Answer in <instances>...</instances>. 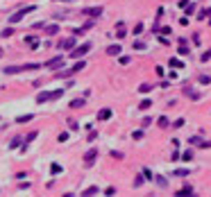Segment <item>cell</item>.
I'll return each instance as SVG.
<instances>
[{
  "mask_svg": "<svg viewBox=\"0 0 211 197\" xmlns=\"http://www.w3.org/2000/svg\"><path fill=\"white\" fill-rule=\"evenodd\" d=\"M98 156H100V147H89V149L84 152V156H82V163H84V168H86V170L95 165Z\"/></svg>",
  "mask_w": 211,
  "mask_h": 197,
  "instance_id": "obj_1",
  "label": "cell"
},
{
  "mask_svg": "<svg viewBox=\"0 0 211 197\" xmlns=\"http://www.w3.org/2000/svg\"><path fill=\"white\" fill-rule=\"evenodd\" d=\"M34 9H36V5H27V7H23V9H18V12L16 14H12V16H9V25H16V23H21L23 21V18L27 16V14H32L34 12Z\"/></svg>",
  "mask_w": 211,
  "mask_h": 197,
  "instance_id": "obj_2",
  "label": "cell"
},
{
  "mask_svg": "<svg viewBox=\"0 0 211 197\" xmlns=\"http://www.w3.org/2000/svg\"><path fill=\"white\" fill-rule=\"evenodd\" d=\"M91 48H93V43H91V41H86V43L77 45L75 50H71V52H68V57H73V59H82V57H86V54L91 52Z\"/></svg>",
  "mask_w": 211,
  "mask_h": 197,
  "instance_id": "obj_3",
  "label": "cell"
},
{
  "mask_svg": "<svg viewBox=\"0 0 211 197\" xmlns=\"http://www.w3.org/2000/svg\"><path fill=\"white\" fill-rule=\"evenodd\" d=\"M57 48L64 50V52H71L77 48V36H68V39H61V41H57Z\"/></svg>",
  "mask_w": 211,
  "mask_h": 197,
  "instance_id": "obj_4",
  "label": "cell"
},
{
  "mask_svg": "<svg viewBox=\"0 0 211 197\" xmlns=\"http://www.w3.org/2000/svg\"><path fill=\"white\" fill-rule=\"evenodd\" d=\"M102 12H104L102 5H98V7H82V9H80V14L86 16V18H100Z\"/></svg>",
  "mask_w": 211,
  "mask_h": 197,
  "instance_id": "obj_5",
  "label": "cell"
},
{
  "mask_svg": "<svg viewBox=\"0 0 211 197\" xmlns=\"http://www.w3.org/2000/svg\"><path fill=\"white\" fill-rule=\"evenodd\" d=\"M64 66V54H59V57H52V59H48L45 63H43V68H50V70H55V68H61Z\"/></svg>",
  "mask_w": 211,
  "mask_h": 197,
  "instance_id": "obj_6",
  "label": "cell"
},
{
  "mask_svg": "<svg viewBox=\"0 0 211 197\" xmlns=\"http://www.w3.org/2000/svg\"><path fill=\"white\" fill-rule=\"evenodd\" d=\"M34 100H36V104H45V102H52V91H41Z\"/></svg>",
  "mask_w": 211,
  "mask_h": 197,
  "instance_id": "obj_7",
  "label": "cell"
},
{
  "mask_svg": "<svg viewBox=\"0 0 211 197\" xmlns=\"http://www.w3.org/2000/svg\"><path fill=\"white\" fill-rule=\"evenodd\" d=\"M188 147H202V143H204V136L202 134H198V136H188Z\"/></svg>",
  "mask_w": 211,
  "mask_h": 197,
  "instance_id": "obj_8",
  "label": "cell"
},
{
  "mask_svg": "<svg viewBox=\"0 0 211 197\" xmlns=\"http://www.w3.org/2000/svg\"><path fill=\"white\" fill-rule=\"evenodd\" d=\"M120 52H123V45H120V43L107 45V54H109V57H120Z\"/></svg>",
  "mask_w": 211,
  "mask_h": 197,
  "instance_id": "obj_9",
  "label": "cell"
},
{
  "mask_svg": "<svg viewBox=\"0 0 211 197\" xmlns=\"http://www.w3.org/2000/svg\"><path fill=\"white\" fill-rule=\"evenodd\" d=\"M25 43L30 45L32 50H36V48H39V45H41V41H39V36H34V34H27V36H25Z\"/></svg>",
  "mask_w": 211,
  "mask_h": 197,
  "instance_id": "obj_10",
  "label": "cell"
},
{
  "mask_svg": "<svg viewBox=\"0 0 211 197\" xmlns=\"http://www.w3.org/2000/svg\"><path fill=\"white\" fill-rule=\"evenodd\" d=\"M145 184H148V179H145V174H143V172L134 174V188H143Z\"/></svg>",
  "mask_w": 211,
  "mask_h": 197,
  "instance_id": "obj_11",
  "label": "cell"
},
{
  "mask_svg": "<svg viewBox=\"0 0 211 197\" xmlns=\"http://www.w3.org/2000/svg\"><path fill=\"white\" fill-rule=\"evenodd\" d=\"M191 174V168H175L172 170V177L175 179H184V177H188Z\"/></svg>",
  "mask_w": 211,
  "mask_h": 197,
  "instance_id": "obj_12",
  "label": "cell"
},
{
  "mask_svg": "<svg viewBox=\"0 0 211 197\" xmlns=\"http://www.w3.org/2000/svg\"><path fill=\"white\" fill-rule=\"evenodd\" d=\"M157 186V188H168V177H164V174H155V181H152Z\"/></svg>",
  "mask_w": 211,
  "mask_h": 197,
  "instance_id": "obj_13",
  "label": "cell"
},
{
  "mask_svg": "<svg viewBox=\"0 0 211 197\" xmlns=\"http://www.w3.org/2000/svg\"><path fill=\"white\" fill-rule=\"evenodd\" d=\"M125 34H127L125 21H118V23H116V39H125Z\"/></svg>",
  "mask_w": 211,
  "mask_h": 197,
  "instance_id": "obj_14",
  "label": "cell"
},
{
  "mask_svg": "<svg viewBox=\"0 0 211 197\" xmlns=\"http://www.w3.org/2000/svg\"><path fill=\"white\" fill-rule=\"evenodd\" d=\"M18 73H25L23 66H5L3 68V75H18Z\"/></svg>",
  "mask_w": 211,
  "mask_h": 197,
  "instance_id": "obj_15",
  "label": "cell"
},
{
  "mask_svg": "<svg viewBox=\"0 0 211 197\" xmlns=\"http://www.w3.org/2000/svg\"><path fill=\"white\" fill-rule=\"evenodd\" d=\"M184 95H186L188 100H193V102H195V100H200V98H202V93H198V91H193L191 86H186V88H184Z\"/></svg>",
  "mask_w": 211,
  "mask_h": 197,
  "instance_id": "obj_16",
  "label": "cell"
},
{
  "mask_svg": "<svg viewBox=\"0 0 211 197\" xmlns=\"http://www.w3.org/2000/svg\"><path fill=\"white\" fill-rule=\"evenodd\" d=\"M111 116H113V111H111L109 107H104V109L98 111V116H95V118H98V120H109Z\"/></svg>",
  "mask_w": 211,
  "mask_h": 197,
  "instance_id": "obj_17",
  "label": "cell"
},
{
  "mask_svg": "<svg viewBox=\"0 0 211 197\" xmlns=\"http://www.w3.org/2000/svg\"><path fill=\"white\" fill-rule=\"evenodd\" d=\"M84 104H86V98L82 95V98H75V100H71V109H84Z\"/></svg>",
  "mask_w": 211,
  "mask_h": 197,
  "instance_id": "obj_18",
  "label": "cell"
},
{
  "mask_svg": "<svg viewBox=\"0 0 211 197\" xmlns=\"http://www.w3.org/2000/svg\"><path fill=\"white\" fill-rule=\"evenodd\" d=\"M59 30H61V27L57 25V23H52V25H45V36H57V34H59Z\"/></svg>",
  "mask_w": 211,
  "mask_h": 197,
  "instance_id": "obj_19",
  "label": "cell"
},
{
  "mask_svg": "<svg viewBox=\"0 0 211 197\" xmlns=\"http://www.w3.org/2000/svg\"><path fill=\"white\" fill-rule=\"evenodd\" d=\"M18 147H23V136H14L9 140V149H18Z\"/></svg>",
  "mask_w": 211,
  "mask_h": 197,
  "instance_id": "obj_20",
  "label": "cell"
},
{
  "mask_svg": "<svg viewBox=\"0 0 211 197\" xmlns=\"http://www.w3.org/2000/svg\"><path fill=\"white\" fill-rule=\"evenodd\" d=\"M84 68H86V61H84V59H80V61H75V63L71 66V70H73V75H77V73H80V70H84Z\"/></svg>",
  "mask_w": 211,
  "mask_h": 197,
  "instance_id": "obj_21",
  "label": "cell"
},
{
  "mask_svg": "<svg viewBox=\"0 0 211 197\" xmlns=\"http://www.w3.org/2000/svg\"><path fill=\"white\" fill-rule=\"evenodd\" d=\"M157 127H159V129H168V127H170L168 116H159V118H157Z\"/></svg>",
  "mask_w": 211,
  "mask_h": 197,
  "instance_id": "obj_22",
  "label": "cell"
},
{
  "mask_svg": "<svg viewBox=\"0 0 211 197\" xmlns=\"http://www.w3.org/2000/svg\"><path fill=\"white\" fill-rule=\"evenodd\" d=\"M30 120H34V114H25V116H16V125H25V123H30Z\"/></svg>",
  "mask_w": 211,
  "mask_h": 197,
  "instance_id": "obj_23",
  "label": "cell"
},
{
  "mask_svg": "<svg viewBox=\"0 0 211 197\" xmlns=\"http://www.w3.org/2000/svg\"><path fill=\"white\" fill-rule=\"evenodd\" d=\"M98 193H100V186H89V188H86L82 195H84V197H95Z\"/></svg>",
  "mask_w": 211,
  "mask_h": 197,
  "instance_id": "obj_24",
  "label": "cell"
},
{
  "mask_svg": "<svg viewBox=\"0 0 211 197\" xmlns=\"http://www.w3.org/2000/svg\"><path fill=\"white\" fill-rule=\"evenodd\" d=\"M9 36H14V27H12V25L0 30V39H9Z\"/></svg>",
  "mask_w": 211,
  "mask_h": 197,
  "instance_id": "obj_25",
  "label": "cell"
},
{
  "mask_svg": "<svg viewBox=\"0 0 211 197\" xmlns=\"http://www.w3.org/2000/svg\"><path fill=\"white\" fill-rule=\"evenodd\" d=\"M136 109H139V111H148V109H152V100H150V98L141 100V104H139Z\"/></svg>",
  "mask_w": 211,
  "mask_h": 197,
  "instance_id": "obj_26",
  "label": "cell"
},
{
  "mask_svg": "<svg viewBox=\"0 0 211 197\" xmlns=\"http://www.w3.org/2000/svg\"><path fill=\"white\" fill-rule=\"evenodd\" d=\"M23 70H25V73H34V70H41V63H23Z\"/></svg>",
  "mask_w": 211,
  "mask_h": 197,
  "instance_id": "obj_27",
  "label": "cell"
},
{
  "mask_svg": "<svg viewBox=\"0 0 211 197\" xmlns=\"http://www.w3.org/2000/svg\"><path fill=\"white\" fill-rule=\"evenodd\" d=\"M64 172V168L59 163H50V174H61Z\"/></svg>",
  "mask_w": 211,
  "mask_h": 197,
  "instance_id": "obj_28",
  "label": "cell"
},
{
  "mask_svg": "<svg viewBox=\"0 0 211 197\" xmlns=\"http://www.w3.org/2000/svg\"><path fill=\"white\" fill-rule=\"evenodd\" d=\"M152 88H155V86H152V84H141V86L136 88V93H150Z\"/></svg>",
  "mask_w": 211,
  "mask_h": 197,
  "instance_id": "obj_29",
  "label": "cell"
},
{
  "mask_svg": "<svg viewBox=\"0 0 211 197\" xmlns=\"http://www.w3.org/2000/svg\"><path fill=\"white\" fill-rule=\"evenodd\" d=\"M64 93H66V88H55V91H52V100H61Z\"/></svg>",
  "mask_w": 211,
  "mask_h": 197,
  "instance_id": "obj_30",
  "label": "cell"
},
{
  "mask_svg": "<svg viewBox=\"0 0 211 197\" xmlns=\"http://www.w3.org/2000/svg\"><path fill=\"white\" fill-rule=\"evenodd\" d=\"M182 161H184V163H188V161H193V149H186V152L182 154Z\"/></svg>",
  "mask_w": 211,
  "mask_h": 197,
  "instance_id": "obj_31",
  "label": "cell"
},
{
  "mask_svg": "<svg viewBox=\"0 0 211 197\" xmlns=\"http://www.w3.org/2000/svg\"><path fill=\"white\" fill-rule=\"evenodd\" d=\"M95 138H98V129H93V127H91V129H89V136H86V140H89V143H93Z\"/></svg>",
  "mask_w": 211,
  "mask_h": 197,
  "instance_id": "obj_32",
  "label": "cell"
},
{
  "mask_svg": "<svg viewBox=\"0 0 211 197\" xmlns=\"http://www.w3.org/2000/svg\"><path fill=\"white\" fill-rule=\"evenodd\" d=\"M198 82H200V84H204V86H207V84H211V75H204V73H202V75L198 77Z\"/></svg>",
  "mask_w": 211,
  "mask_h": 197,
  "instance_id": "obj_33",
  "label": "cell"
},
{
  "mask_svg": "<svg viewBox=\"0 0 211 197\" xmlns=\"http://www.w3.org/2000/svg\"><path fill=\"white\" fill-rule=\"evenodd\" d=\"M209 59H211V48H209V50H204L202 54H200V61H202V63H207Z\"/></svg>",
  "mask_w": 211,
  "mask_h": 197,
  "instance_id": "obj_34",
  "label": "cell"
},
{
  "mask_svg": "<svg viewBox=\"0 0 211 197\" xmlns=\"http://www.w3.org/2000/svg\"><path fill=\"white\" fill-rule=\"evenodd\" d=\"M141 172H143V174H145V179H148L150 184H152V181H155V172H150V170H148V168H143V170H141Z\"/></svg>",
  "mask_w": 211,
  "mask_h": 197,
  "instance_id": "obj_35",
  "label": "cell"
},
{
  "mask_svg": "<svg viewBox=\"0 0 211 197\" xmlns=\"http://www.w3.org/2000/svg\"><path fill=\"white\" fill-rule=\"evenodd\" d=\"M179 54H182V57H188V54H191V48H188V45H179V50H177Z\"/></svg>",
  "mask_w": 211,
  "mask_h": 197,
  "instance_id": "obj_36",
  "label": "cell"
},
{
  "mask_svg": "<svg viewBox=\"0 0 211 197\" xmlns=\"http://www.w3.org/2000/svg\"><path fill=\"white\" fill-rule=\"evenodd\" d=\"M118 190H116V186H109V188H104V197H113Z\"/></svg>",
  "mask_w": 211,
  "mask_h": 197,
  "instance_id": "obj_37",
  "label": "cell"
},
{
  "mask_svg": "<svg viewBox=\"0 0 211 197\" xmlns=\"http://www.w3.org/2000/svg\"><path fill=\"white\" fill-rule=\"evenodd\" d=\"M168 66H170V68H182L184 63H182L179 59H168Z\"/></svg>",
  "mask_w": 211,
  "mask_h": 197,
  "instance_id": "obj_38",
  "label": "cell"
},
{
  "mask_svg": "<svg viewBox=\"0 0 211 197\" xmlns=\"http://www.w3.org/2000/svg\"><path fill=\"white\" fill-rule=\"evenodd\" d=\"M129 61H132V57H127V54H120V57H118V63H120V66H127Z\"/></svg>",
  "mask_w": 211,
  "mask_h": 197,
  "instance_id": "obj_39",
  "label": "cell"
},
{
  "mask_svg": "<svg viewBox=\"0 0 211 197\" xmlns=\"http://www.w3.org/2000/svg\"><path fill=\"white\" fill-rule=\"evenodd\" d=\"M179 159H182V152L175 147V149H172V154H170V161H179Z\"/></svg>",
  "mask_w": 211,
  "mask_h": 197,
  "instance_id": "obj_40",
  "label": "cell"
},
{
  "mask_svg": "<svg viewBox=\"0 0 211 197\" xmlns=\"http://www.w3.org/2000/svg\"><path fill=\"white\" fill-rule=\"evenodd\" d=\"M184 12H186V16H193V14H195V0H193V3H191V5L184 9Z\"/></svg>",
  "mask_w": 211,
  "mask_h": 197,
  "instance_id": "obj_41",
  "label": "cell"
},
{
  "mask_svg": "<svg viewBox=\"0 0 211 197\" xmlns=\"http://www.w3.org/2000/svg\"><path fill=\"white\" fill-rule=\"evenodd\" d=\"M132 138H134V140H141V138H143V127L136 129V131H132Z\"/></svg>",
  "mask_w": 211,
  "mask_h": 197,
  "instance_id": "obj_42",
  "label": "cell"
},
{
  "mask_svg": "<svg viewBox=\"0 0 211 197\" xmlns=\"http://www.w3.org/2000/svg\"><path fill=\"white\" fill-rule=\"evenodd\" d=\"M132 32H134V36H139V34L143 32V23H136V25H134V30H132Z\"/></svg>",
  "mask_w": 211,
  "mask_h": 197,
  "instance_id": "obj_43",
  "label": "cell"
},
{
  "mask_svg": "<svg viewBox=\"0 0 211 197\" xmlns=\"http://www.w3.org/2000/svg\"><path fill=\"white\" fill-rule=\"evenodd\" d=\"M57 140H59V143H66V140H68V131H61V134L57 136Z\"/></svg>",
  "mask_w": 211,
  "mask_h": 197,
  "instance_id": "obj_44",
  "label": "cell"
},
{
  "mask_svg": "<svg viewBox=\"0 0 211 197\" xmlns=\"http://www.w3.org/2000/svg\"><path fill=\"white\" fill-rule=\"evenodd\" d=\"M179 127H184V118H177L175 123H172V129H179Z\"/></svg>",
  "mask_w": 211,
  "mask_h": 197,
  "instance_id": "obj_45",
  "label": "cell"
},
{
  "mask_svg": "<svg viewBox=\"0 0 211 197\" xmlns=\"http://www.w3.org/2000/svg\"><path fill=\"white\" fill-rule=\"evenodd\" d=\"M93 25H95V18H89V21H86V23H84L82 27H84V30H91Z\"/></svg>",
  "mask_w": 211,
  "mask_h": 197,
  "instance_id": "obj_46",
  "label": "cell"
},
{
  "mask_svg": "<svg viewBox=\"0 0 211 197\" xmlns=\"http://www.w3.org/2000/svg\"><path fill=\"white\" fill-rule=\"evenodd\" d=\"M111 156H113V159H118V161H120V159H125V154L118 152V149H111Z\"/></svg>",
  "mask_w": 211,
  "mask_h": 197,
  "instance_id": "obj_47",
  "label": "cell"
},
{
  "mask_svg": "<svg viewBox=\"0 0 211 197\" xmlns=\"http://www.w3.org/2000/svg\"><path fill=\"white\" fill-rule=\"evenodd\" d=\"M150 125H152V118H150V116H145V118H143V123H141V127L145 129V127H150Z\"/></svg>",
  "mask_w": 211,
  "mask_h": 197,
  "instance_id": "obj_48",
  "label": "cell"
},
{
  "mask_svg": "<svg viewBox=\"0 0 211 197\" xmlns=\"http://www.w3.org/2000/svg\"><path fill=\"white\" fill-rule=\"evenodd\" d=\"M84 27H75V30H73V36H84Z\"/></svg>",
  "mask_w": 211,
  "mask_h": 197,
  "instance_id": "obj_49",
  "label": "cell"
},
{
  "mask_svg": "<svg viewBox=\"0 0 211 197\" xmlns=\"http://www.w3.org/2000/svg\"><path fill=\"white\" fill-rule=\"evenodd\" d=\"M134 50H145V43H143V41H134Z\"/></svg>",
  "mask_w": 211,
  "mask_h": 197,
  "instance_id": "obj_50",
  "label": "cell"
},
{
  "mask_svg": "<svg viewBox=\"0 0 211 197\" xmlns=\"http://www.w3.org/2000/svg\"><path fill=\"white\" fill-rule=\"evenodd\" d=\"M191 39H193V45H200V43H202V39H200V34H193Z\"/></svg>",
  "mask_w": 211,
  "mask_h": 197,
  "instance_id": "obj_51",
  "label": "cell"
},
{
  "mask_svg": "<svg viewBox=\"0 0 211 197\" xmlns=\"http://www.w3.org/2000/svg\"><path fill=\"white\" fill-rule=\"evenodd\" d=\"M68 127H71L73 131H77V129H80V125H77V123H75V120H68Z\"/></svg>",
  "mask_w": 211,
  "mask_h": 197,
  "instance_id": "obj_52",
  "label": "cell"
},
{
  "mask_svg": "<svg viewBox=\"0 0 211 197\" xmlns=\"http://www.w3.org/2000/svg\"><path fill=\"white\" fill-rule=\"evenodd\" d=\"M207 14H209V12H207V9H202V12H200V14H198V21H204V18H207Z\"/></svg>",
  "mask_w": 211,
  "mask_h": 197,
  "instance_id": "obj_53",
  "label": "cell"
},
{
  "mask_svg": "<svg viewBox=\"0 0 211 197\" xmlns=\"http://www.w3.org/2000/svg\"><path fill=\"white\" fill-rule=\"evenodd\" d=\"M177 43H179V45H188V39H186V36H179Z\"/></svg>",
  "mask_w": 211,
  "mask_h": 197,
  "instance_id": "obj_54",
  "label": "cell"
},
{
  "mask_svg": "<svg viewBox=\"0 0 211 197\" xmlns=\"http://www.w3.org/2000/svg\"><path fill=\"white\" fill-rule=\"evenodd\" d=\"M161 34L168 36V34H170V27H168V25H166V27H161Z\"/></svg>",
  "mask_w": 211,
  "mask_h": 197,
  "instance_id": "obj_55",
  "label": "cell"
},
{
  "mask_svg": "<svg viewBox=\"0 0 211 197\" xmlns=\"http://www.w3.org/2000/svg\"><path fill=\"white\" fill-rule=\"evenodd\" d=\"M211 147V140H204V143H202V147H200V149H209Z\"/></svg>",
  "mask_w": 211,
  "mask_h": 197,
  "instance_id": "obj_56",
  "label": "cell"
},
{
  "mask_svg": "<svg viewBox=\"0 0 211 197\" xmlns=\"http://www.w3.org/2000/svg\"><path fill=\"white\" fill-rule=\"evenodd\" d=\"M61 197H77V195H75V193H64Z\"/></svg>",
  "mask_w": 211,
  "mask_h": 197,
  "instance_id": "obj_57",
  "label": "cell"
},
{
  "mask_svg": "<svg viewBox=\"0 0 211 197\" xmlns=\"http://www.w3.org/2000/svg\"><path fill=\"white\" fill-rule=\"evenodd\" d=\"M52 3H64L66 5V3H73V0H52Z\"/></svg>",
  "mask_w": 211,
  "mask_h": 197,
  "instance_id": "obj_58",
  "label": "cell"
},
{
  "mask_svg": "<svg viewBox=\"0 0 211 197\" xmlns=\"http://www.w3.org/2000/svg\"><path fill=\"white\" fill-rule=\"evenodd\" d=\"M3 57H5V48L0 45V59H3Z\"/></svg>",
  "mask_w": 211,
  "mask_h": 197,
  "instance_id": "obj_59",
  "label": "cell"
},
{
  "mask_svg": "<svg viewBox=\"0 0 211 197\" xmlns=\"http://www.w3.org/2000/svg\"><path fill=\"white\" fill-rule=\"evenodd\" d=\"M80 197H84V195H80Z\"/></svg>",
  "mask_w": 211,
  "mask_h": 197,
  "instance_id": "obj_60",
  "label": "cell"
}]
</instances>
